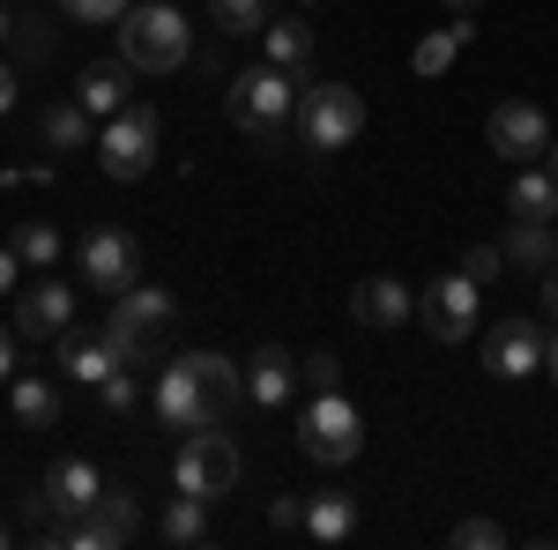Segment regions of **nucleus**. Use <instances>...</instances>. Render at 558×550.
<instances>
[{
	"label": "nucleus",
	"mask_w": 558,
	"mask_h": 550,
	"mask_svg": "<svg viewBox=\"0 0 558 550\" xmlns=\"http://www.w3.org/2000/svg\"><path fill=\"white\" fill-rule=\"evenodd\" d=\"M507 209H514V223H551L558 216V179L544 164H521V179L507 186Z\"/></svg>",
	"instance_id": "nucleus-21"
},
{
	"label": "nucleus",
	"mask_w": 558,
	"mask_h": 550,
	"mask_svg": "<svg viewBox=\"0 0 558 550\" xmlns=\"http://www.w3.org/2000/svg\"><path fill=\"white\" fill-rule=\"evenodd\" d=\"M83 283L105 297H120L142 283V246H134V231H120V223H105V231H89L83 239Z\"/></svg>",
	"instance_id": "nucleus-8"
},
{
	"label": "nucleus",
	"mask_w": 558,
	"mask_h": 550,
	"mask_svg": "<svg viewBox=\"0 0 558 550\" xmlns=\"http://www.w3.org/2000/svg\"><path fill=\"white\" fill-rule=\"evenodd\" d=\"M544 305L558 313V268H544Z\"/></svg>",
	"instance_id": "nucleus-40"
},
{
	"label": "nucleus",
	"mask_w": 558,
	"mask_h": 550,
	"mask_svg": "<svg viewBox=\"0 0 558 550\" xmlns=\"http://www.w3.org/2000/svg\"><path fill=\"white\" fill-rule=\"evenodd\" d=\"M134 0H60V15H75V23H120Z\"/></svg>",
	"instance_id": "nucleus-33"
},
{
	"label": "nucleus",
	"mask_w": 558,
	"mask_h": 550,
	"mask_svg": "<svg viewBox=\"0 0 558 550\" xmlns=\"http://www.w3.org/2000/svg\"><path fill=\"white\" fill-rule=\"evenodd\" d=\"M172 476H179V491H194V499H223V491L239 484V439H223L216 424H202V431H179Z\"/></svg>",
	"instance_id": "nucleus-6"
},
{
	"label": "nucleus",
	"mask_w": 558,
	"mask_h": 550,
	"mask_svg": "<svg viewBox=\"0 0 558 550\" xmlns=\"http://www.w3.org/2000/svg\"><path fill=\"white\" fill-rule=\"evenodd\" d=\"M268 521H276V528H305V499H291V491L268 499Z\"/></svg>",
	"instance_id": "nucleus-36"
},
{
	"label": "nucleus",
	"mask_w": 558,
	"mask_h": 550,
	"mask_svg": "<svg viewBox=\"0 0 558 550\" xmlns=\"http://www.w3.org/2000/svg\"><path fill=\"white\" fill-rule=\"evenodd\" d=\"M97 394H105V410H112V417H134V402H142V365H120Z\"/></svg>",
	"instance_id": "nucleus-31"
},
{
	"label": "nucleus",
	"mask_w": 558,
	"mask_h": 550,
	"mask_svg": "<svg viewBox=\"0 0 558 550\" xmlns=\"http://www.w3.org/2000/svg\"><path fill=\"white\" fill-rule=\"evenodd\" d=\"M260 45H268V68H283V75H305L313 68V30L305 23H268Z\"/></svg>",
	"instance_id": "nucleus-25"
},
{
	"label": "nucleus",
	"mask_w": 558,
	"mask_h": 550,
	"mask_svg": "<svg viewBox=\"0 0 558 550\" xmlns=\"http://www.w3.org/2000/svg\"><path fill=\"white\" fill-rule=\"evenodd\" d=\"M299 112V75H283V68H254V75H239V83L223 89V120L246 134V142H276L283 120Z\"/></svg>",
	"instance_id": "nucleus-2"
},
{
	"label": "nucleus",
	"mask_w": 558,
	"mask_h": 550,
	"mask_svg": "<svg viewBox=\"0 0 558 550\" xmlns=\"http://www.w3.org/2000/svg\"><path fill=\"white\" fill-rule=\"evenodd\" d=\"M544 328L536 320H499L492 335H484V372L492 380H536L544 372Z\"/></svg>",
	"instance_id": "nucleus-12"
},
{
	"label": "nucleus",
	"mask_w": 558,
	"mask_h": 550,
	"mask_svg": "<svg viewBox=\"0 0 558 550\" xmlns=\"http://www.w3.org/2000/svg\"><path fill=\"white\" fill-rule=\"evenodd\" d=\"M97 164L112 171V179H142V171L157 164V112H149V105L112 112L105 134H97Z\"/></svg>",
	"instance_id": "nucleus-7"
},
{
	"label": "nucleus",
	"mask_w": 558,
	"mask_h": 550,
	"mask_svg": "<svg viewBox=\"0 0 558 550\" xmlns=\"http://www.w3.org/2000/svg\"><path fill=\"white\" fill-rule=\"evenodd\" d=\"M172 291H157V283H134V291L112 297V320H105V342L120 350V365H142L157 342H165V328H172Z\"/></svg>",
	"instance_id": "nucleus-4"
},
{
	"label": "nucleus",
	"mask_w": 558,
	"mask_h": 550,
	"mask_svg": "<svg viewBox=\"0 0 558 550\" xmlns=\"http://www.w3.org/2000/svg\"><path fill=\"white\" fill-rule=\"evenodd\" d=\"M15 83H23V75H15V68L0 60V112H15Z\"/></svg>",
	"instance_id": "nucleus-39"
},
{
	"label": "nucleus",
	"mask_w": 558,
	"mask_h": 550,
	"mask_svg": "<svg viewBox=\"0 0 558 550\" xmlns=\"http://www.w3.org/2000/svg\"><path fill=\"white\" fill-rule=\"evenodd\" d=\"M134 528H142V499H134L128 484H105L97 506L68 528V543L75 550H120V543H134Z\"/></svg>",
	"instance_id": "nucleus-9"
},
{
	"label": "nucleus",
	"mask_w": 558,
	"mask_h": 550,
	"mask_svg": "<svg viewBox=\"0 0 558 550\" xmlns=\"http://www.w3.org/2000/svg\"><path fill=\"white\" fill-rule=\"evenodd\" d=\"M0 380H15V328L0 320Z\"/></svg>",
	"instance_id": "nucleus-38"
},
{
	"label": "nucleus",
	"mask_w": 558,
	"mask_h": 550,
	"mask_svg": "<svg viewBox=\"0 0 558 550\" xmlns=\"http://www.w3.org/2000/svg\"><path fill=\"white\" fill-rule=\"evenodd\" d=\"M544 365H551V372H558V342H551V350H544Z\"/></svg>",
	"instance_id": "nucleus-44"
},
{
	"label": "nucleus",
	"mask_w": 558,
	"mask_h": 550,
	"mask_svg": "<svg viewBox=\"0 0 558 550\" xmlns=\"http://www.w3.org/2000/svg\"><path fill=\"white\" fill-rule=\"evenodd\" d=\"M38 142L52 149V157H75V149H83V142H97V134H89V112L75 105V97H68V105H45Z\"/></svg>",
	"instance_id": "nucleus-22"
},
{
	"label": "nucleus",
	"mask_w": 558,
	"mask_h": 550,
	"mask_svg": "<svg viewBox=\"0 0 558 550\" xmlns=\"http://www.w3.org/2000/svg\"><path fill=\"white\" fill-rule=\"evenodd\" d=\"M15 387V424H23V431H52V424H60V387L52 380H31V372H23V380H8Z\"/></svg>",
	"instance_id": "nucleus-23"
},
{
	"label": "nucleus",
	"mask_w": 558,
	"mask_h": 550,
	"mask_svg": "<svg viewBox=\"0 0 558 550\" xmlns=\"http://www.w3.org/2000/svg\"><path fill=\"white\" fill-rule=\"evenodd\" d=\"M410 313H417V297L402 291L395 276H365V283L350 291V320H357V328H380L387 335V328H402Z\"/></svg>",
	"instance_id": "nucleus-14"
},
{
	"label": "nucleus",
	"mask_w": 558,
	"mask_h": 550,
	"mask_svg": "<svg viewBox=\"0 0 558 550\" xmlns=\"http://www.w3.org/2000/svg\"><path fill=\"white\" fill-rule=\"evenodd\" d=\"M417 320H425L439 342H470L476 335V283L454 268V276H432L425 297H417Z\"/></svg>",
	"instance_id": "nucleus-10"
},
{
	"label": "nucleus",
	"mask_w": 558,
	"mask_h": 550,
	"mask_svg": "<svg viewBox=\"0 0 558 550\" xmlns=\"http://www.w3.org/2000/svg\"><path fill=\"white\" fill-rule=\"evenodd\" d=\"M15 276H23V254H15V246H0V297L15 291Z\"/></svg>",
	"instance_id": "nucleus-37"
},
{
	"label": "nucleus",
	"mask_w": 558,
	"mask_h": 550,
	"mask_svg": "<svg viewBox=\"0 0 558 550\" xmlns=\"http://www.w3.org/2000/svg\"><path fill=\"white\" fill-rule=\"evenodd\" d=\"M112 30H120V60L134 75H172L194 60V23L179 15V0H134Z\"/></svg>",
	"instance_id": "nucleus-1"
},
{
	"label": "nucleus",
	"mask_w": 558,
	"mask_h": 550,
	"mask_svg": "<svg viewBox=\"0 0 558 550\" xmlns=\"http://www.w3.org/2000/svg\"><path fill=\"white\" fill-rule=\"evenodd\" d=\"M0 543H8V528H0Z\"/></svg>",
	"instance_id": "nucleus-45"
},
{
	"label": "nucleus",
	"mask_w": 558,
	"mask_h": 550,
	"mask_svg": "<svg viewBox=\"0 0 558 550\" xmlns=\"http://www.w3.org/2000/svg\"><path fill=\"white\" fill-rule=\"evenodd\" d=\"M499 268H507V246H470V254H462V276H470L476 291L499 283Z\"/></svg>",
	"instance_id": "nucleus-32"
},
{
	"label": "nucleus",
	"mask_w": 558,
	"mask_h": 550,
	"mask_svg": "<svg viewBox=\"0 0 558 550\" xmlns=\"http://www.w3.org/2000/svg\"><path fill=\"white\" fill-rule=\"evenodd\" d=\"M8 38H15V15H8V8H0V45H8Z\"/></svg>",
	"instance_id": "nucleus-41"
},
{
	"label": "nucleus",
	"mask_w": 558,
	"mask_h": 550,
	"mask_svg": "<svg viewBox=\"0 0 558 550\" xmlns=\"http://www.w3.org/2000/svg\"><path fill=\"white\" fill-rule=\"evenodd\" d=\"M202 528H209V499H194V491H179L165 506V521H157L165 543H202Z\"/></svg>",
	"instance_id": "nucleus-27"
},
{
	"label": "nucleus",
	"mask_w": 558,
	"mask_h": 550,
	"mask_svg": "<svg viewBox=\"0 0 558 550\" xmlns=\"http://www.w3.org/2000/svg\"><path fill=\"white\" fill-rule=\"evenodd\" d=\"M128 60H89L83 68V89H75V105H83L89 120H112V112H128L134 97H128Z\"/></svg>",
	"instance_id": "nucleus-17"
},
{
	"label": "nucleus",
	"mask_w": 558,
	"mask_h": 550,
	"mask_svg": "<svg viewBox=\"0 0 558 550\" xmlns=\"http://www.w3.org/2000/svg\"><path fill=\"white\" fill-rule=\"evenodd\" d=\"M544 171H551V179H558V142H551V157H544Z\"/></svg>",
	"instance_id": "nucleus-43"
},
{
	"label": "nucleus",
	"mask_w": 558,
	"mask_h": 550,
	"mask_svg": "<svg viewBox=\"0 0 558 550\" xmlns=\"http://www.w3.org/2000/svg\"><path fill=\"white\" fill-rule=\"evenodd\" d=\"M38 491H45V506H52V513H75V521H83V513L97 506V491H105V476H97L89 462H52Z\"/></svg>",
	"instance_id": "nucleus-16"
},
{
	"label": "nucleus",
	"mask_w": 558,
	"mask_h": 550,
	"mask_svg": "<svg viewBox=\"0 0 558 550\" xmlns=\"http://www.w3.org/2000/svg\"><path fill=\"white\" fill-rule=\"evenodd\" d=\"M305 528H313L320 543H343V536H357V499H343V491L305 499Z\"/></svg>",
	"instance_id": "nucleus-24"
},
{
	"label": "nucleus",
	"mask_w": 558,
	"mask_h": 550,
	"mask_svg": "<svg viewBox=\"0 0 558 550\" xmlns=\"http://www.w3.org/2000/svg\"><path fill=\"white\" fill-rule=\"evenodd\" d=\"M157 424H165V431H202V394H194V372H186V365H172V372H165V380H157Z\"/></svg>",
	"instance_id": "nucleus-19"
},
{
	"label": "nucleus",
	"mask_w": 558,
	"mask_h": 550,
	"mask_svg": "<svg viewBox=\"0 0 558 550\" xmlns=\"http://www.w3.org/2000/svg\"><path fill=\"white\" fill-rule=\"evenodd\" d=\"M558 260V239L544 231V223H514L507 231V268H529V276H544Z\"/></svg>",
	"instance_id": "nucleus-26"
},
{
	"label": "nucleus",
	"mask_w": 558,
	"mask_h": 550,
	"mask_svg": "<svg viewBox=\"0 0 558 550\" xmlns=\"http://www.w3.org/2000/svg\"><path fill=\"white\" fill-rule=\"evenodd\" d=\"M492 543H507L499 521H462V528H454V550H492Z\"/></svg>",
	"instance_id": "nucleus-34"
},
{
	"label": "nucleus",
	"mask_w": 558,
	"mask_h": 550,
	"mask_svg": "<svg viewBox=\"0 0 558 550\" xmlns=\"http://www.w3.org/2000/svg\"><path fill=\"white\" fill-rule=\"evenodd\" d=\"M299 134L328 157V149H350L365 134V97L350 83H305L299 89Z\"/></svg>",
	"instance_id": "nucleus-5"
},
{
	"label": "nucleus",
	"mask_w": 558,
	"mask_h": 550,
	"mask_svg": "<svg viewBox=\"0 0 558 550\" xmlns=\"http://www.w3.org/2000/svg\"><path fill=\"white\" fill-rule=\"evenodd\" d=\"M68 320H75V291H68V283H38V291L23 297V313H15V335L23 342H60Z\"/></svg>",
	"instance_id": "nucleus-15"
},
{
	"label": "nucleus",
	"mask_w": 558,
	"mask_h": 550,
	"mask_svg": "<svg viewBox=\"0 0 558 550\" xmlns=\"http://www.w3.org/2000/svg\"><path fill=\"white\" fill-rule=\"evenodd\" d=\"M299 447L320 468H343L365 454V417L350 410L336 387H313V402H305V417H299Z\"/></svg>",
	"instance_id": "nucleus-3"
},
{
	"label": "nucleus",
	"mask_w": 558,
	"mask_h": 550,
	"mask_svg": "<svg viewBox=\"0 0 558 550\" xmlns=\"http://www.w3.org/2000/svg\"><path fill=\"white\" fill-rule=\"evenodd\" d=\"M447 8H454V15H476V8H484V0H447Z\"/></svg>",
	"instance_id": "nucleus-42"
},
{
	"label": "nucleus",
	"mask_w": 558,
	"mask_h": 550,
	"mask_svg": "<svg viewBox=\"0 0 558 550\" xmlns=\"http://www.w3.org/2000/svg\"><path fill=\"white\" fill-rule=\"evenodd\" d=\"M15 254H23V268H52V260L68 254V239H60L52 223H23V231H15Z\"/></svg>",
	"instance_id": "nucleus-29"
},
{
	"label": "nucleus",
	"mask_w": 558,
	"mask_h": 550,
	"mask_svg": "<svg viewBox=\"0 0 558 550\" xmlns=\"http://www.w3.org/2000/svg\"><path fill=\"white\" fill-rule=\"evenodd\" d=\"M454 52H462V38H454V30H432V38H417V52H410V68H417L425 83H439V75L454 68Z\"/></svg>",
	"instance_id": "nucleus-30"
},
{
	"label": "nucleus",
	"mask_w": 558,
	"mask_h": 550,
	"mask_svg": "<svg viewBox=\"0 0 558 550\" xmlns=\"http://www.w3.org/2000/svg\"><path fill=\"white\" fill-rule=\"evenodd\" d=\"M179 365L194 372V394H202V417H209V424L223 417V410H231L239 394H246V372H239L231 357H216V350H186Z\"/></svg>",
	"instance_id": "nucleus-13"
},
{
	"label": "nucleus",
	"mask_w": 558,
	"mask_h": 550,
	"mask_svg": "<svg viewBox=\"0 0 558 550\" xmlns=\"http://www.w3.org/2000/svg\"><path fill=\"white\" fill-rule=\"evenodd\" d=\"M492 149L507 157V164H536V157H551V120H544V105H529V97H514V105H499L492 112Z\"/></svg>",
	"instance_id": "nucleus-11"
},
{
	"label": "nucleus",
	"mask_w": 558,
	"mask_h": 550,
	"mask_svg": "<svg viewBox=\"0 0 558 550\" xmlns=\"http://www.w3.org/2000/svg\"><path fill=\"white\" fill-rule=\"evenodd\" d=\"M60 372H68V380L105 387L112 372H120V350H112L105 335H60Z\"/></svg>",
	"instance_id": "nucleus-20"
},
{
	"label": "nucleus",
	"mask_w": 558,
	"mask_h": 550,
	"mask_svg": "<svg viewBox=\"0 0 558 550\" xmlns=\"http://www.w3.org/2000/svg\"><path fill=\"white\" fill-rule=\"evenodd\" d=\"M291 387H299V357L276 350V342H260L254 365H246V394H254L260 410H276V402H291Z\"/></svg>",
	"instance_id": "nucleus-18"
},
{
	"label": "nucleus",
	"mask_w": 558,
	"mask_h": 550,
	"mask_svg": "<svg viewBox=\"0 0 558 550\" xmlns=\"http://www.w3.org/2000/svg\"><path fill=\"white\" fill-rule=\"evenodd\" d=\"M209 15L231 30V38H254V30L276 23V8H268V0H209Z\"/></svg>",
	"instance_id": "nucleus-28"
},
{
	"label": "nucleus",
	"mask_w": 558,
	"mask_h": 550,
	"mask_svg": "<svg viewBox=\"0 0 558 550\" xmlns=\"http://www.w3.org/2000/svg\"><path fill=\"white\" fill-rule=\"evenodd\" d=\"M336 372H343V365H336V350H313V357L299 365V380H313V387H336Z\"/></svg>",
	"instance_id": "nucleus-35"
}]
</instances>
